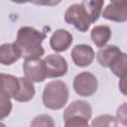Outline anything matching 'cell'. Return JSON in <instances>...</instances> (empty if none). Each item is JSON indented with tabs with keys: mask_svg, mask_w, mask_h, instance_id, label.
I'll return each instance as SVG.
<instances>
[{
	"mask_svg": "<svg viewBox=\"0 0 127 127\" xmlns=\"http://www.w3.org/2000/svg\"><path fill=\"white\" fill-rule=\"evenodd\" d=\"M43 63L46 75L49 78L63 76L67 71V63L60 55H49L43 59Z\"/></svg>",
	"mask_w": 127,
	"mask_h": 127,
	"instance_id": "obj_6",
	"label": "cell"
},
{
	"mask_svg": "<svg viewBox=\"0 0 127 127\" xmlns=\"http://www.w3.org/2000/svg\"><path fill=\"white\" fill-rule=\"evenodd\" d=\"M0 127H6V125H5V124H3V123H1V122H0Z\"/></svg>",
	"mask_w": 127,
	"mask_h": 127,
	"instance_id": "obj_22",
	"label": "cell"
},
{
	"mask_svg": "<svg viewBox=\"0 0 127 127\" xmlns=\"http://www.w3.org/2000/svg\"><path fill=\"white\" fill-rule=\"evenodd\" d=\"M68 87L62 80L48 82L43 91V103L52 110L63 108L68 100Z\"/></svg>",
	"mask_w": 127,
	"mask_h": 127,
	"instance_id": "obj_3",
	"label": "cell"
},
{
	"mask_svg": "<svg viewBox=\"0 0 127 127\" xmlns=\"http://www.w3.org/2000/svg\"><path fill=\"white\" fill-rule=\"evenodd\" d=\"M121 50L114 45H107L99 48L96 54L97 61L101 66L109 67L110 64L121 55Z\"/></svg>",
	"mask_w": 127,
	"mask_h": 127,
	"instance_id": "obj_11",
	"label": "cell"
},
{
	"mask_svg": "<svg viewBox=\"0 0 127 127\" xmlns=\"http://www.w3.org/2000/svg\"><path fill=\"white\" fill-rule=\"evenodd\" d=\"M71 43L72 35L64 29L56 30L50 39V46L52 50L57 53L66 51L70 47Z\"/></svg>",
	"mask_w": 127,
	"mask_h": 127,
	"instance_id": "obj_10",
	"label": "cell"
},
{
	"mask_svg": "<svg viewBox=\"0 0 127 127\" xmlns=\"http://www.w3.org/2000/svg\"><path fill=\"white\" fill-rule=\"evenodd\" d=\"M71 59L75 65L84 67L91 64V63L94 60L95 54L93 49L88 45H76L71 50Z\"/></svg>",
	"mask_w": 127,
	"mask_h": 127,
	"instance_id": "obj_8",
	"label": "cell"
},
{
	"mask_svg": "<svg viewBox=\"0 0 127 127\" xmlns=\"http://www.w3.org/2000/svg\"><path fill=\"white\" fill-rule=\"evenodd\" d=\"M80 4L85 8L86 12L88 13V15L90 17L92 24L95 23L101 14V10H102L104 1H102V0H99V1H96V0L95 1H82V2H80Z\"/></svg>",
	"mask_w": 127,
	"mask_h": 127,
	"instance_id": "obj_16",
	"label": "cell"
},
{
	"mask_svg": "<svg viewBox=\"0 0 127 127\" xmlns=\"http://www.w3.org/2000/svg\"><path fill=\"white\" fill-rule=\"evenodd\" d=\"M90 127H118L117 119L110 114H102L95 117Z\"/></svg>",
	"mask_w": 127,
	"mask_h": 127,
	"instance_id": "obj_18",
	"label": "cell"
},
{
	"mask_svg": "<svg viewBox=\"0 0 127 127\" xmlns=\"http://www.w3.org/2000/svg\"><path fill=\"white\" fill-rule=\"evenodd\" d=\"M19 88V77L11 74L0 73V92L7 93L11 98H13Z\"/></svg>",
	"mask_w": 127,
	"mask_h": 127,
	"instance_id": "obj_15",
	"label": "cell"
},
{
	"mask_svg": "<svg viewBox=\"0 0 127 127\" xmlns=\"http://www.w3.org/2000/svg\"><path fill=\"white\" fill-rule=\"evenodd\" d=\"M25 77L32 82H42L47 78L43 60L25 61L23 64Z\"/></svg>",
	"mask_w": 127,
	"mask_h": 127,
	"instance_id": "obj_7",
	"label": "cell"
},
{
	"mask_svg": "<svg viewBox=\"0 0 127 127\" xmlns=\"http://www.w3.org/2000/svg\"><path fill=\"white\" fill-rule=\"evenodd\" d=\"M92 109L85 100H75L64 111V127H89Z\"/></svg>",
	"mask_w": 127,
	"mask_h": 127,
	"instance_id": "obj_2",
	"label": "cell"
},
{
	"mask_svg": "<svg viewBox=\"0 0 127 127\" xmlns=\"http://www.w3.org/2000/svg\"><path fill=\"white\" fill-rule=\"evenodd\" d=\"M117 118L118 120L121 121V123L123 125H126V112H125V103L120 106L117 109Z\"/></svg>",
	"mask_w": 127,
	"mask_h": 127,
	"instance_id": "obj_21",
	"label": "cell"
},
{
	"mask_svg": "<svg viewBox=\"0 0 127 127\" xmlns=\"http://www.w3.org/2000/svg\"><path fill=\"white\" fill-rule=\"evenodd\" d=\"M126 64H127V55L121 53V55L110 64L109 68L111 71L118 76L119 78L126 77Z\"/></svg>",
	"mask_w": 127,
	"mask_h": 127,
	"instance_id": "obj_17",
	"label": "cell"
},
{
	"mask_svg": "<svg viewBox=\"0 0 127 127\" xmlns=\"http://www.w3.org/2000/svg\"><path fill=\"white\" fill-rule=\"evenodd\" d=\"M45 39V32H40L33 27L25 26L19 29L14 45L25 61H35L40 60L45 54V50L42 46Z\"/></svg>",
	"mask_w": 127,
	"mask_h": 127,
	"instance_id": "obj_1",
	"label": "cell"
},
{
	"mask_svg": "<svg viewBox=\"0 0 127 127\" xmlns=\"http://www.w3.org/2000/svg\"><path fill=\"white\" fill-rule=\"evenodd\" d=\"M64 21L67 24L73 25L78 31L86 32L92 24L85 8L79 3L70 5L64 13Z\"/></svg>",
	"mask_w": 127,
	"mask_h": 127,
	"instance_id": "obj_4",
	"label": "cell"
},
{
	"mask_svg": "<svg viewBox=\"0 0 127 127\" xmlns=\"http://www.w3.org/2000/svg\"><path fill=\"white\" fill-rule=\"evenodd\" d=\"M98 87V81L94 74L88 71L78 73L73 79V89L80 96L93 95Z\"/></svg>",
	"mask_w": 127,
	"mask_h": 127,
	"instance_id": "obj_5",
	"label": "cell"
},
{
	"mask_svg": "<svg viewBox=\"0 0 127 127\" xmlns=\"http://www.w3.org/2000/svg\"><path fill=\"white\" fill-rule=\"evenodd\" d=\"M102 16L110 21L125 22L127 20V3L125 1L109 3L102 11Z\"/></svg>",
	"mask_w": 127,
	"mask_h": 127,
	"instance_id": "obj_9",
	"label": "cell"
},
{
	"mask_svg": "<svg viewBox=\"0 0 127 127\" xmlns=\"http://www.w3.org/2000/svg\"><path fill=\"white\" fill-rule=\"evenodd\" d=\"M21 58V55L14 45L3 44L0 46V64L4 65H11Z\"/></svg>",
	"mask_w": 127,
	"mask_h": 127,
	"instance_id": "obj_14",
	"label": "cell"
},
{
	"mask_svg": "<svg viewBox=\"0 0 127 127\" xmlns=\"http://www.w3.org/2000/svg\"><path fill=\"white\" fill-rule=\"evenodd\" d=\"M90 38L94 45L101 48L107 44L111 38V29L107 25H97L92 28L90 32Z\"/></svg>",
	"mask_w": 127,
	"mask_h": 127,
	"instance_id": "obj_13",
	"label": "cell"
},
{
	"mask_svg": "<svg viewBox=\"0 0 127 127\" xmlns=\"http://www.w3.org/2000/svg\"><path fill=\"white\" fill-rule=\"evenodd\" d=\"M30 127H55V122L50 115L40 114L32 120Z\"/></svg>",
	"mask_w": 127,
	"mask_h": 127,
	"instance_id": "obj_20",
	"label": "cell"
},
{
	"mask_svg": "<svg viewBox=\"0 0 127 127\" xmlns=\"http://www.w3.org/2000/svg\"><path fill=\"white\" fill-rule=\"evenodd\" d=\"M35 92V86L32 81L28 80L26 77H19V88L13 98L19 102H28L33 99Z\"/></svg>",
	"mask_w": 127,
	"mask_h": 127,
	"instance_id": "obj_12",
	"label": "cell"
},
{
	"mask_svg": "<svg viewBox=\"0 0 127 127\" xmlns=\"http://www.w3.org/2000/svg\"><path fill=\"white\" fill-rule=\"evenodd\" d=\"M11 110H12L11 97L5 92H0V121L9 115Z\"/></svg>",
	"mask_w": 127,
	"mask_h": 127,
	"instance_id": "obj_19",
	"label": "cell"
}]
</instances>
